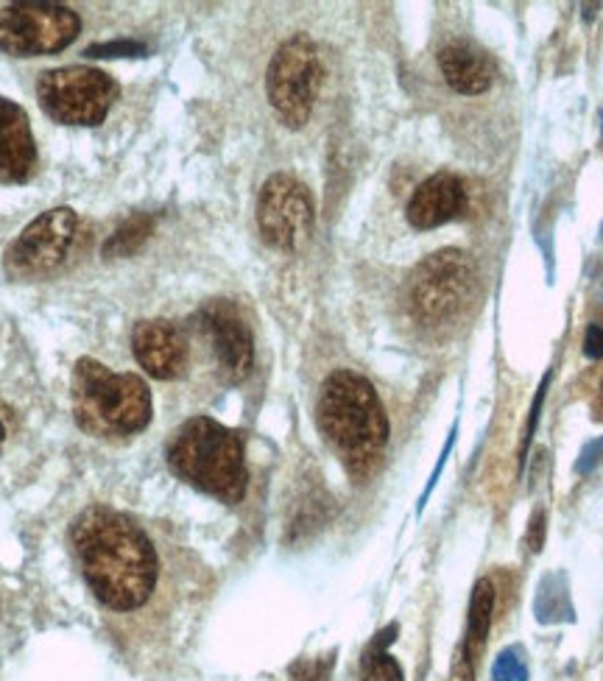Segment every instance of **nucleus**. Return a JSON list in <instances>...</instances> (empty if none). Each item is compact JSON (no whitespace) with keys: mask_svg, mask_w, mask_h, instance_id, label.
<instances>
[{"mask_svg":"<svg viewBox=\"0 0 603 681\" xmlns=\"http://www.w3.org/2000/svg\"><path fill=\"white\" fill-rule=\"evenodd\" d=\"M7 439V422H3V411H0V445Z\"/></svg>","mask_w":603,"mask_h":681,"instance_id":"cd10ccee","label":"nucleus"},{"mask_svg":"<svg viewBox=\"0 0 603 681\" xmlns=\"http://www.w3.org/2000/svg\"><path fill=\"white\" fill-rule=\"evenodd\" d=\"M316 208L308 184L290 173H274L257 196V226L268 246L299 252L314 232Z\"/></svg>","mask_w":603,"mask_h":681,"instance_id":"9d476101","label":"nucleus"},{"mask_svg":"<svg viewBox=\"0 0 603 681\" xmlns=\"http://www.w3.org/2000/svg\"><path fill=\"white\" fill-rule=\"evenodd\" d=\"M155 232V219L148 213H135L104 243V257H131L142 249V243Z\"/></svg>","mask_w":603,"mask_h":681,"instance_id":"a211bd4d","label":"nucleus"},{"mask_svg":"<svg viewBox=\"0 0 603 681\" xmlns=\"http://www.w3.org/2000/svg\"><path fill=\"white\" fill-rule=\"evenodd\" d=\"M319 87V47L308 34H294L277 47L266 73V93L277 118L288 129H302L314 115Z\"/></svg>","mask_w":603,"mask_h":681,"instance_id":"0eeeda50","label":"nucleus"},{"mask_svg":"<svg viewBox=\"0 0 603 681\" xmlns=\"http://www.w3.org/2000/svg\"><path fill=\"white\" fill-rule=\"evenodd\" d=\"M316 419L356 478H367L378 467L389 441V416L367 377L349 369L332 372L321 385Z\"/></svg>","mask_w":603,"mask_h":681,"instance_id":"f03ea898","label":"nucleus"},{"mask_svg":"<svg viewBox=\"0 0 603 681\" xmlns=\"http://www.w3.org/2000/svg\"><path fill=\"white\" fill-rule=\"evenodd\" d=\"M495 600L497 589L489 578H480L469 598V620H467V640H464L462 653L469 664L478 662V657L486 648V637H489L491 620H495Z\"/></svg>","mask_w":603,"mask_h":681,"instance_id":"dca6fc26","label":"nucleus"},{"mask_svg":"<svg viewBox=\"0 0 603 681\" xmlns=\"http://www.w3.org/2000/svg\"><path fill=\"white\" fill-rule=\"evenodd\" d=\"M78 215L73 208H54L36 215L3 252V272L9 279L29 283L54 274L71 255Z\"/></svg>","mask_w":603,"mask_h":681,"instance_id":"6e6552de","label":"nucleus"},{"mask_svg":"<svg viewBox=\"0 0 603 681\" xmlns=\"http://www.w3.org/2000/svg\"><path fill=\"white\" fill-rule=\"evenodd\" d=\"M548 383H550V372L544 374V380H542V385H539L537 397H533L531 414H528V427H526V436H522V445H520V467H522V461H526L528 447H531V439H533V430H537L539 414H542V403H544V392H548Z\"/></svg>","mask_w":603,"mask_h":681,"instance_id":"412c9836","label":"nucleus"},{"mask_svg":"<svg viewBox=\"0 0 603 681\" xmlns=\"http://www.w3.org/2000/svg\"><path fill=\"white\" fill-rule=\"evenodd\" d=\"M603 464V436L601 439L590 441V445L581 450L579 461H575V472L579 475H590L592 469H597Z\"/></svg>","mask_w":603,"mask_h":681,"instance_id":"4be33fe9","label":"nucleus"},{"mask_svg":"<svg viewBox=\"0 0 603 681\" xmlns=\"http://www.w3.org/2000/svg\"><path fill=\"white\" fill-rule=\"evenodd\" d=\"M82 31L73 9L60 3H9L0 9V54H60Z\"/></svg>","mask_w":603,"mask_h":681,"instance_id":"1a4fd4ad","label":"nucleus"},{"mask_svg":"<svg viewBox=\"0 0 603 681\" xmlns=\"http://www.w3.org/2000/svg\"><path fill=\"white\" fill-rule=\"evenodd\" d=\"M542 542H544V514L542 511H537L531 520V531H528V545H531L533 553L542 551Z\"/></svg>","mask_w":603,"mask_h":681,"instance_id":"393cba45","label":"nucleus"},{"mask_svg":"<svg viewBox=\"0 0 603 681\" xmlns=\"http://www.w3.org/2000/svg\"><path fill=\"white\" fill-rule=\"evenodd\" d=\"M36 98L56 124L98 126L118 98V82L107 71L89 65L54 67L36 78Z\"/></svg>","mask_w":603,"mask_h":681,"instance_id":"423d86ee","label":"nucleus"},{"mask_svg":"<svg viewBox=\"0 0 603 681\" xmlns=\"http://www.w3.org/2000/svg\"><path fill=\"white\" fill-rule=\"evenodd\" d=\"M131 350L137 363L157 380H173L188 369V336L168 319L137 321L131 330Z\"/></svg>","mask_w":603,"mask_h":681,"instance_id":"f8f14e48","label":"nucleus"},{"mask_svg":"<svg viewBox=\"0 0 603 681\" xmlns=\"http://www.w3.org/2000/svg\"><path fill=\"white\" fill-rule=\"evenodd\" d=\"M438 71L458 95H484L495 82V65L469 42H447L438 51Z\"/></svg>","mask_w":603,"mask_h":681,"instance_id":"2eb2a0df","label":"nucleus"},{"mask_svg":"<svg viewBox=\"0 0 603 681\" xmlns=\"http://www.w3.org/2000/svg\"><path fill=\"white\" fill-rule=\"evenodd\" d=\"M40 155L29 113L0 95V184H25L36 173Z\"/></svg>","mask_w":603,"mask_h":681,"instance_id":"ddd939ff","label":"nucleus"},{"mask_svg":"<svg viewBox=\"0 0 603 681\" xmlns=\"http://www.w3.org/2000/svg\"><path fill=\"white\" fill-rule=\"evenodd\" d=\"M592 414H595V419H603V383L597 389L595 400H592Z\"/></svg>","mask_w":603,"mask_h":681,"instance_id":"bb28decb","label":"nucleus"},{"mask_svg":"<svg viewBox=\"0 0 603 681\" xmlns=\"http://www.w3.org/2000/svg\"><path fill=\"white\" fill-rule=\"evenodd\" d=\"M168 467L184 483L224 503H241L246 494V456L235 430L210 416H193L173 433Z\"/></svg>","mask_w":603,"mask_h":681,"instance_id":"7ed1b4c3","label":"nucleus"},{"mask_svg":"<svg viewBox=\"0 0 603 681\" xmlns=\"http://www.w3.org/2000/svg\"><path fill=\"white\" fill-rule=\"evenodd\" d=\"M491 679L495 681H526L528 679V668H526V662H522L517 648H506V651L495 659Z\"/></svg>","mask_w":603,"mask_h":681,"instance_id":"6ab92c4d","label":"nucleus"},{"mask_svg":"<svg viewBox=\"0 0 603 681\" xmlns=\"http://www.w3.org/2000/svg\"><path fill=\"white\" fill-rule=\"evenodd\" d=\"M584 355L590 358V361H601V358H603V327L601 324L586 327Z\"/></svg>","mask_w":603,"mask_h":681,"instance_id":"b1692460","label":"nucleus"},{"mask_svg":"<svg viewBox=\"0 0 603 681\" xmlns=\"http://www.w3.org/2000/svg\"><path fill=\"white\" fill-rule=\"evenodd\" d=\"M71 542L87 587L107 609H140L157 587V551L142 528L107 506H89L73 520Z\"/></svg>","mask_w":603,"mask_h":681,"instance_id":"f257e3e1","label":"nucleus"},{"mask_svg":"<svg viewBox=\"0 0 603 681\" xmlns=\"http://www.w3.org/2000/svg\"><path fill=\"white\" fill-rule=\"evenodd\" d=\"M201 332L208 336L221 372L230 383H241L255 363V341L246 319L230 299H213L195 316Z\"/></svg>","mask_w":603,"mask_h":681,"instance_id":"9b49d317","label":"nucleus"},{"mask_svg":"<svg viewBox=\"0 0 603 681\" xmlns=\"http://www.w3.org/2000/svg\"><path fill=\"white\" fill-rule=\"evenodd\" d=\"M394 635L396 626H389L385 631H380V635L374 637V642L361 659V681H405L400 662L385 651V648L394 642Z\"/></svg>","mask_w":603,"mask_h":681,"instance_id":"f3484780","label":"nucleus"},{"mask_svg":"<svg viewBox=\"0 0 603 681\" xmlns=\"http://www.w3.org/2000/svg\"><path fill=\"white\" fill-rule=\"evenodd\" d=\"M332 664H336L332 657L299 659V662L290 668V681H330Z\"/></svg>","mask_w":603,"mask_h":681,"instance_id":"aec40b11","label":"nucleus"},{"mask_svg":"<svg viewBox=\"0 0 603 681\" xmlns=\"http://www.w3.org/2000/svg\"><path fill=\"white\" fill-rule=\"evenodd\" d=\"M131 56V54H146V45H137V42H113V45H93L89 47V56Z\"/></svg>","mask_w":603,"mask_h":681,"instance_id":"5701e85b","label":"nucleus"},{"mask_svg":"<svg viewBox=\"0 0 603 681\" xmlns=\"http://www.w3.org/2000/svg\"><path fill=\"white\" fill-rule=\"evenodd\" d=\"M473 668H475V664H469V662H467V657H464V653L458 651L456 670H453V681H475Z\"/></svg>","mask_w":603,"mask_h":681,"instance_id":"a878e982","label":"nucleus"},{"mask_svg":"<svg viewBox=\"0 0 603 681\" xmlns=\"http://www.w3.org/2000/svg\"><path fill=\"white\" fill-rule=\"evenodd\" d=\"M73 416L98 439L131 436L151 422V392L137 374H118L95 358H78L71 380Z\"/></svg>","mask_w":603,"mask_h":681,"instance_id":"20e7f679","label":"nucleus"},{"mask_svg":"<svg viewBox=\"0 0 603 681\" xmlns=\"http://www.w3.org/2000/svg\"><path fill=\"white\" fill-rule=\"evenodd\" d=\"M478 268L464 249H438L411 272L405 305L420 324L436 327L456 321L473 305Z\"/></svg>","mask_w":603,"mask_h":681,"instance_id":"39448f33","label":"nucleus"},{"mask_svg":"<svg viewBox=\"0 0 603 681\" xmlns=\"http://www.w3.org/2000/svg\"><path fill=\"white\" fill-rule=\"evenodd\" d=\"M467 210V188L462 179L449 171H438L427 177L414 190L405 219L414 230H436V226L456 221Z\"/></svg>","mask_w":603,"mask_h":681,"instance_id":"4468645a","label":"nucleus"}]
</instances>
